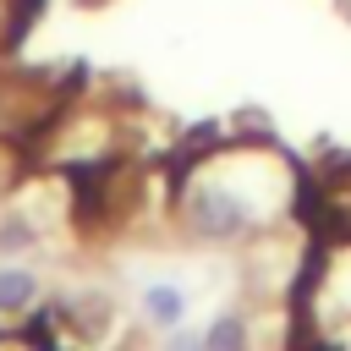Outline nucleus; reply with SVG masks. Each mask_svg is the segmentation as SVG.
Masks as SVG:
<instances>
[{
    "mask_svg": "<svg viewBox=\"0 0 351 351\" xmlns=\"http://www.w3.org/2000/svg\"><path fill=\"white\" fill-rule=\"evenodd\" d=\"M33 302H38V280H33V269H22V263L0 269V318H22Z\"/></svg>",
    "mask_w": 351,
    "mask_h": 351,
    "instance_id": "f03ea898",
    "label": "nucleus"
},
{
    "mask_svg": "<svg viewBox=\"0 0 351 351\" xmlns=\"http://www.w3.org/2000/svg\"><path fill=\"white\" fill-rule=\"evenodd\" d=\"M165 351H203V335H181V329H176V340H170Z\"/></svg>",
    "mask_w": 351,
    "mask_h": 351,
    "instance_id": "39448f33",
    "label": "nucleus"
},
{
    "mask_svg": "<svg viewBox=\"0 0 351 351\" xmlns=\"http://www.w3.org/2000/svg\"><path fill=\"white\" fill-rule=\"evenodd\" d=\"M38 5H44V0H11V22H5V49H16V38H22L27 27H33Z\"/></svg>",
    "mask_w": 351,
    "mask_h": 351,
    "instance_id": "20e7f679",
    "label": "nucleus"
},
{
    "mask_svg": "<svg viewBox=\"0 0 351 351\" xmlns=\"http://www.w3.org/2000/svg\"><path fill=\"white\" fill-rule=\"evenodd\" d=\"M203 351H252V324L247 313H219L208 329H203Z\"/></svg>",
    "mask_w": 351,
    "mask_h": 351,
    "instance_id": "7ed1b4c3",
    "label": "nucleus"
},
{
    "mask_svg": "<svg viewBox=\"0 0 351 351\" xmlns=\"http://www.w3.org/2000/svg\"><path fill=\"white\" fill-rule=\"evenodd\" d=\"M143 318H148L154 329H181V318H186V291H181V285H148V291H143Z\"/></svg>",
    "mask_w": 351,
    "mask_h": 351,
    "instance_id": "f257e3e1",
    "label": "nucleus"
}]
</instances>
